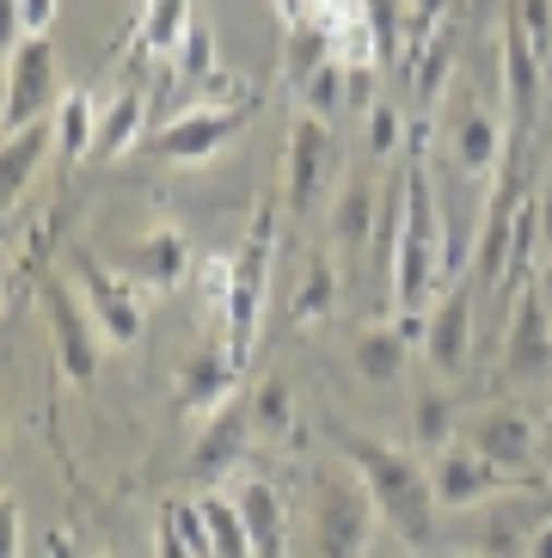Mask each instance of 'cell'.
I'll use <instances>...</instances> for the list:
<instances>
[{"mask_svg": "<svg viewBox=\"0 0 552 558\" xmlns=\"http://www.w3.org/2000/svg\"><path fill=\"white\" fill-rule=\"evenodd\" d=\"M344 460L369 485L374 515L387 522L393 541L411 558H436L442 509H436V485H430V460L418 448H393V442H374V436H344Z\"/></svg>", "mask_w": 552, "mask_h": 558, "instance_id": "obj_1", "label": "cell"}, {"mask_svg": "<svg viewBox=\"0 0 552 558\" xmlns=\"http://www.w3.org/2000/svg\"><path fill=\"white\" fill-rule=\"evenodd\" d=\"M271 270H276V197H264L245 221V240L240 252L228 258V301H221V350L228 362L245 375L252 362V344H259V319H264V301H271Z\"/></svg>", "mask_w": 552, "mask_h": 558, "instance_id": "obj_2", "label": "cell"}, {"mask_svg": "<svg viewBox=\"0 0 552 558\" xmlns=\"http://www.w3.org/2000/svg\"><path fill=\"white\" fill-rule=\"evenodd\" d=\"M374 497L350 460H332L313 473V553L320 558H369L374 546Z\"/></svg>", "mask_w": 552, "mask_h": 558, "instance_id": "obj_3", "label": "cell"}, {"mask_svg": "<svg viewBox=\"0 0 552 558\" xmlns=\"http://www.w3.org/2000/svg\"><path fill=\"white\" fill-rule=\"evenodd\" d=\"M338 172H344V154H338L332 123L301 111L289 123V142H283V203H289L295 221L320 215V203L338 197V184H344Z\"/></svg>", "mask_w": 552, "mask_h": 558, "instance_id": "obj_4", "label": "cell"}, {"mask_svg": "<svg viewBox=\"0 0 552 558\" xmlns=\"http://www.w3.org/2000/svg\"><path fill=\"white\" fill-rule=\"evenodd\" d=\"M44 313H49V350H56V368H62L68 387H86L98 375V362H105V331L98 319L86 313L81 289L62 277L44 282Z\"/></svg>", "mask_w": 552, "mask_h": 558, "instance_id": "obj_5", "label": "cell"}, {"mask_svg": "<svg viewBox=\"0 0 552 558\" xmlns=\"http://www.w3.org/2000/svg\"><path fill=\"white\" fill-rule=\"evenodd\" d=\"M467 448H479L491 466H504V473L540 485V424H535V411L485 405L479 417H467Z\"/></svg>", "mask_w": 552, "mask_h": 558, "instance_id": "obj_6", "label": "cell"}, {"mask_svg": "<svg viewBox=\"0 0 552 558\" xmlns=\"http://www.w3.org/2000/svg\"><path fill=\"white\" fill-rule=\"evenodd\" d=\"M430 485H436V509H442V515H455V509H479V504H491V497H504V492H528V478L491 466V460L479 454V448H467V442L442 448V454L430 460Z\"/></svg>", "mask_w": 552, "mask_h": 558, "instance_id": "obj_7", "label": "cell"}, {"mask_svg": "<svg viewBox=\"0 0 552 558\" xmlns=\"http://www.w3.org/2000/svg\"><path fill=\"white\" fill-rule=\"evenodd\" d=\"M448 160H455L460 179L491 184L509 160V117L491 111L485 99H460L455 123H448Z\"/></svg>", "mask_w": 552, "mask_h": 558, "instance_id": "obj_8", "label": "cell"}, {"mask_svg": "<svg viewBox=\"0 0 552 558\" xmlns=\"http://www.w3.org/2000/svg\"><path fill=\"white\" fill-rule=\"evenodd\" d=\"M472 277L460 270L436 301L423 313V356L436 368V380H460L467 375V356H472Z\"/></svg>", "mask_w": 552, "mask_h": 558, "instance_id": "obj_9", "label": "cell"}, {"mask_svg": "<svg viewBox=\"0 0 552 558\" xmlns=\"http://www.w3.org/2000/svg\"><path fill=\"white\" fill-rule=\"evenodd\" d=\"M74 289H81L86 313L98 319L105 344H135V338H142V295H135V282L123 277V270H111V264H98L93 252H81V258H74Z\"/></svg>", "mask_w": 552, "mask_h": 558, "instance_id": "obj_10", "label": "cell"}, {"mask_svg": "<svg viewBox=\"0 0 552 558\" xmlns=\"http://www.w3.org/2000/svg\"><path fill=\"white\" fill-rule=\"evenodd\" d=\"M240 130H245V105H191V111L166 117L147 148L160 154V160H179V166L184 160H215Z\"/></svg>", "mask_w": 552, "mask_h": 558, "instance_id": "obj_11", "label": "cell"}, {"mask_svg": "<svg viewBox=\"0 0 552 558\" xmlns=\"http://www.w3.org/2000/svg\"><path fill=\"white\" fill-rule=\"evenodd\" d=\"M455 515H467V522H455L460 541H467V558H528L535 509H528L521 492H504L479 509H455Z\"/></svg>", "mask_w": 552, "mask_h": 558, "instance_id": "obj_12", "label": "cell"}, {"mask_svg": "<svg viewBox=\"0 0 552 558\" xmlns=\"http://www.w3.org/2000/svg\"><path fill=\"white\" fill-rule=\"evenodd\" d=\"M7 86H13L7 135L56 117V105H62V93H56V44H49V37H25V44L7 56Z\"/></svg>", "mask_w": 552, "mask_h": 558, "instance_id": "obj_13", "label": "cell"}, {"mask_svg": "<svg viewBox=\"0 0 552 558\" xmlns=\"http://www.w3.org/2000/svg\"><path fill=\"white\" fill-rule=\"evenodd\" d=\"M547 368H552V313L540 301V289L528 282L509 301V319H504V375L528 380V375H547Z\"/></svg>", "mask_w": 552, "mask_h": 558, "instance_id": "obj_14", "label": "cell"}, {"mask_svg": "<svg viewBox=\"0 0 552 558\" xmlns=\"http://www.w3.org/2000/svg\"><path fill=\"white\" fill-rule=\"evenodd\" d=\"M374 221H381V184L374 172H344L332 197V246L344 264H362L374 252Z\"/></svg>", "mask_w": 552, "mask_h": 558, "instance_id": "obj_15", "label": "cell"}, {"mask_svg": "<svg viewBox=\"0 0 552 558\" xmlns=\"http://www.w3.org/2000/svg\"><path fill=\"white\" fill-rule=\"evenodd\" d=\"M259 429H252V405H245V393L240 399H228V405L215 411V417H203V429H196V442H191V473L196 478H228L233 466H240V454H245V442H252Z\"/></svg>", "mask_w": 552, "mask_h": 558, "instance_id": "obj_16", "label": "cell"}, {"mask_svg": "<svg viewBox=\"0 0 552 558\" xmlns=\"http://www.w3.org/2000/svg\"><path fill=\"white\" fill-rule=\"evenodd\" d=\"M497 68H504V117H509V135L528 130V117H535L540 105V68H547V56L521 37L516 19H504V56H497Z\"/></svg>", "mask_w": 552, "mask_h": 558, "instance_id": "obj_17", "label": "cell"}, {"mask_svg": "<svg viewBox=\"0 0 552 558\" xmlns=\"http://www.w3.org/2000/svg\"><path fill=\"white\" fill-rule=\"evenodd\" d=\"M240 368L228 362V350L215 344V350H196L191 362H184V375H179V405L191 411V417H215V411L228 405V399H240Z\"/></svg>", "mask_w": 552, "mask_h": 558, "instance_id": "obj_18", "label": "cell"}, {"mask_svg": "<svg viewBox=\"0 0 552 558\" xmlns=\"http://www.w3.org/2000/svg\"><path fill=\"white\" fill-rule=\"evenodd\" d=\"M44 154H56V130H49V117H44V123H32V130H13L7 142H0V215L32 191V179L44 172Z\"/></svg>", "mask_w": 552, "mask_h": 558, "instance_id": "obj_19", "label": "cell"}, {"mask_svg": "<svg viewBox=\"0 0 552 558\" xmlns=\"http://www.w3.org/2000/svg\"><path fill=\"white\" fill-rule=\"evenodd\" d=\"M184 270H191V246H184V233L179 228H154V233L135 240L130 270H123V277L142 282V289H179Z\"/></svg>", "mask_w": 552, "mask_h": 558, "instance_id": "obj_20", "label": "cell"}, {"mask_svg": "<svg viewBox=\"0 0 552 558\" xmlns=\"http://www.w3.org/2000/svg\"><path fill=\"white\" fill-rule=\"evenodd\" d=\"M233 504H240V522H245V541H252V558H283L289 534H283V497H276V485H264V478H240Z\"/></svg>", "mask_w": 552, "mask_h": 558, "instance_id": "obj_21", "label": "cell"}, {"mask_svg": "<svg viewBox=\"0 0 552 558\" xmlns=\"http://www.w3.org/2000/svg\"><path fill=\"white\" fill-rule=\"evenodd\" d=\"M406 326H362L357 344H350V362H357V375L369 380V387H399V375H406Z\"/></svg>", "mask_w": 552, "mask_h": 558, "instance_id": "obj_22", "label": "cell"}, {"mask_svg": "<svg viewBox=\"0 0 552 558\" xmlns=\"http://www.w3.org/2000/svg\"><path fill=\"white\" fill-rule=\"evenodd\" d=\"M49 130H56V160H62V166H74V160H86V154H93L98 111H93V99H86L81 86H74V93H62V105H56V117H49Z\"/></svg>", "mask_w": 552, "mask_h": 558, "instance_id": "obj_23", "label": "cell"}, {"mask_svg": "<svg viewBox=\"0 0 552 558\" xmlns=\"http://www.w3.org/2000/svg\"><path fill=\"white\" fill-rule=\"evenodd\" d=\"M135 135H142V86H123L105 111H98V142H93V154L98 160H123V154L135 148Z\"/></svg>", "mask_w": 552, "mask_h": 558, "instance_id": "obj_24", "label": "cell"}, {"mask_svg": "<svg viewBox=\"0 0 552 558\" xmlns=\"http://www.w3.org/2000/svg\"><path fill=\"white\" fill-rule=\"evenodd\" d=\"M301 111L320 117V123H338L344 111H350V68L332 56L325 68H313L308 81H301Z\"/></svg>", "mask_w": 552, "mask_h": 558, "instance_id": "obj_25", "label": "cell"}, {"mask_svg": "<svg viewBox=\"0 0 552 558\" xmlns=\"http://www.w3.org/2000/svg\"><path fill=\"white\" fill-rule=\"evenodd\" d=\"M411 429H418V454L423 460H436L442 448H455V405H448V393L423 387L418 411H411Z\"/></svg>", "mask_w": 552, "mask_h": 558, "instance_id": "obj_26", "label": "cell"}, {"mask_svg": "<svg viewBox=\"0 0 552 558\" xmlns=\"http://www.w3.org/2000/svg\"><path fill=\"white\" fill-rule=\"evenodd\" d=\"M184 32H191V0H147L142 7V50L147 56H172Z\"/></svg>", "mask_w": 552, "mask_h": 558, "instance_id": "obj_27", "label": "cell"}, {"mask_svg": "<svg viewBox=\"0 0 552 558\" xmlns=\"http://www.w3.org/2000/svg\"><path fill=\"white\" fill-rule=\"evenodd\" d=\"M245 405H252V429H259V436H289V424H295V393H289V380H283V375L259 380V387L245 393Z\"/></svg>", "mask_w": 552, "mask_h": 558, "instance_id": "obj_28", "label": "cell"}, {"mask_svg": "<svg viewBox=\"0 0 552 558\" xmlns=\"http://www.w3.org/2000/svg\"><path fill=\"white\" fill-rule=\"evenodd\" d=\"M203 515H209V541H215V558H252V541H245V522H240V504L221 492L196 497Z\"/></svg>", "mask_w": 552, "mask_h": 558, "instance_id": "obj_29", "label": "cell"}, {"mask_svg": "<svg viewBox=\"0 0 552 558\" xmlns=\"http://www.w3.org/2000/svg\"><path fill=\"white\" fill-rule=\"evenodd\" d=\"M332 307H338V270L325 258H313L308 277H301V295H295V326H320Z\"/></svg>", "mask_w": 552, "mask_h": 558, "instance_id": "obj_30", "label": "cell"}, {"mask_svg": "<svg viewBox=\"0 0 552 558\" xmlns=\"http://www.w3.org/2000/svg\"><path fill=\"white\" fill-rule=\"evenodd\" d=\"M172 74H179L184 86L215 81V32L203 25V19H191V32L179 37V50H172Z\"/></svg>", "mask_w": 552, "mask_h": 558, "instance_id": "obj_31", "label": "cell"}, {"mask_svg": "<svg viewBox=\"0 0 552 558\" xmlns=\"http://www.w3.org/2000/svg\"><path fill=\"white\" fill-rule=\"evenodd\" d=\"M283 62H289V81L301 86V81L313 74V68L332 62V37H325L320 25H313V19H308V25H295L289 44H283Z\"/></svg>", "mask_w": 552, "mask_h": 558, "instance_id": "obj_32", "label": "cell"}, {"mask_svg": "<svg viewBox=\"0 0 552 558\" xmlns=\"http://www.w3.org/2000/svg\"><path fill=\"white\" fill-rule=\"evenodd\" d=\"M362 117H369V154H374V160H393L399 142H406V111L387 105V99H374Z\"/></svg>", "mask_w": 552, "mask_h": 558, "instance_id": "obj_33", "label": "cell"}, {"mask_svg": "<svg viewBox=\"0 0 552 558\" xmlns=\"http://www.w3.org/2000/svg\"><path fill=\"white\" fill-rule=\"evenodd\" d=\"M160 515H166L172 527H179V541L191 546V558H215V541H209V515H203V504H166Z\"/></svg>", "mask_w": 552, "mask_h": 558, "instance_id": "obj_34", "label": "cell"}, {"mask_svg": "<svg viewBox=\"0 0 552 558\" xmlns=\"http://www.w3.org/2000/svg\"><path fill=\"white\" fill-rule=\"evenodd\" d=\"M509 19H516L521 37L547 56V44H552V0H516V13H509Z\"/></svg>", "mask_w": 552, "mask_h": 558, "instance_id": "obj_35", "label": "cell"}, {"mask_svg": "<svg viewBox=\"0 0 552 558\" xmlns=\"http://www.w3.org/2000/svg\"><path fill=\"white\" fill-rule=\"evenodd\" d=\"M25 553V515H19L13 497H0V558H19Z\"/></svg>", "mask_w": 552, "mask_h": 558, "instance_id": "obj_36", "label": "cell"}, {"mask_svg": "<svg viewBox=\"0 0 552 558\" xmlns=\"http://www.w3.org/2000/svg\"><path fill=\"white\" fill-rule=\"evenodd\" d=\"M25 44V13H19V0H0V56H13Z\"/></svg>", "mask_w": 552, "mask_h": 558, "instance_id": "obj_37", "label": "cell"}, {"mask_svg": "<svg viewBox=\"0 0 552 558\" xmlns=\"http://www.w3.org/2000/svg\"><path fill=\"white\" fill-rule=\"evenodd\" d=\"M56 7H62V0H19V13H25V37H49Z\"/></svg>", "mask_w": 552, "mask_h": 558, "instance_id": "obj_38", "label": "cell"}, {"mask_svg": "<svg viewBox=\"0 0 552 558\" xmlns=\"http://www.w3.org/2000/svg\"><path fill=\"white\" fill-rule=\"evenodd\" d=\"M535 209H540V246H552V154L540 166V191H535Z\"/></svg>", "mask_w": 552, "mask_h": 558, "instance_id": "obj_39", "label": "cell"}, {"mask_svg": "<svg viewBox=\"0 0 552 558\" xmlns=\"http://www.w3.org/2000/svg\"><path fill=\"white\" fill-rule=\"evenodd\" d=\"M271 7H276V19H283V32H295V25H308L313 19L320 0H271Z\"/></svg>", "mask_w": 552, "mask_h": 558, "instance_id": "obj_40", "label": "cell"}, {"mask_svg": "<svg viewBox=\"0 0 552 558\" xmlns=\"http://www.w3.org/2000/svg\"><path fill=\"white\" fill-rule=\"evenodd\" d=\"M154 553L160 558H191V546L179 541V527L166 522V515H160V527H154Z\"/></svg>", "mask_w": 552, "mask_h": 558, "instance_id": "obj_41", "label": "cell"}, {"mask_svg": "<svg viewBox=\"0 0 552 558\" xmlns=\"http://www.w3.org/2000/svg\"><path fill=\"white\" fill-rule=\"evenodd\" d=\"M528 558H552V515L535 522V534H528Z\"/></svg>", "mask_w": 552, "mask_h": 558, "instance_id": "obj_42", "label": "cell"}, {"mask_svg": "<svg viewBox=\"0 0 552 558\" xmlns=\"http://www.w3.org/2000/svg\"><path fill=\"white\" fill-rule=\"evenodd\" d=\"M540 478H552V405L540 411Z\"/></svg>", "mask_w": 552, "mask_h": 558, "instance_id": "obj_43", "label": "cell"}, {"mask_svg": "<svg viewBox=\"0 0 552 558\" xmlns=\"http://www.w3.org/2000/svg\"><path fill=\"white\" fill-rule=\"evenodd\" d=\"M535 289H540V301H547V313H552V246H547V258H540V270H535Z\"/></svg>", "mask_w": 552, "mask_h": 558, "instance_id": "obj_44", "label": "cell"}, {"mask_svg": "<svg viewBox=\"0 0 552 558\" xmlns=\"http://www.w3.org/2000/svg\"><path fill=\"white\" fill-rule=\"evenodd\" d=\"M7 111H13V86H7V68H0V135H7Z\"/></svg>", "mask_w": 552, "mask_h": 558, "instance_id": "obj_45", "label": "cell"}, {"mask_svg": "<svg viewBox=\"0 0 552 558\" xmlns=\"http://www.w3.org/2000/svg\"><path fill=\"white\" fill-rule=\"evenodd\" d=\"M442 558H467V553H442Z\"/></svg>", "mask_w": 552, "mask_h": 558, "instance_id": "obj_46", "label": "cell"}, {"mask_svg": "<svg viewBox=\"0 0 552 558\" xmlns=\"http://www.w3.org/2000/svg\"><path fill=\"white\" fill-rule=\"evenodd\" d=\"M0 424H7V405H0Z\"/></svg>", "mask_w": 552, "mask_h": 558, "instance_id": "obj_47", "label": "cell"}]
</instances>
